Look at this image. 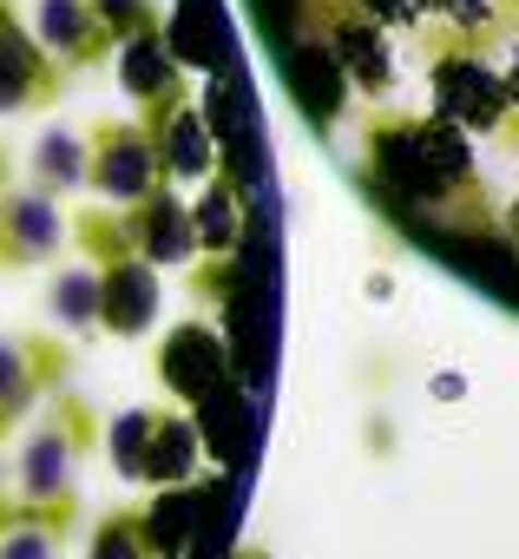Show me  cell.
<instances>
[{
	"instance_id": "cell-1",
	"label": "cell",
	"mask_w": 519,
	"mask_h": 559,
	"mask_svg": "<svg viewBox=\"0 0 519 559\" xmlns=\"http://www.w3.org/2000/svg\"><path fill=\"white\" fill-rule=\"evenodd\" d=\"M369 178L401 211L440 217L454 198L473 191V145L440 112H427V119L382 112V119H369Z\"/></svg>"
},
{
	"instance_id": "cell-2",
	"label": "cell",
	"mask_w": 519,
	"mask_h": 559,
	"mask_svg": "<svg viewBox=\"0 0 519 559\" xmlns=\"http://www.w3.org/2000/svg\"><path fill=\"white\" fill-rule=\"evenodd\" d=\"M99 441H106V415L80 389H53L40 402V421L14 448V493H27V500L80 493V474L99 454Z\"/></svg>"
},
{
	"instance_id": "cell-3",
	"label": "cell",
	"mask_w": 519,
	"mask_h": 559,
	"mask_svg": "<svg viewBox=\"0 0 519 559\" xmlns=\"http://www.w3.org/2000/svg\"><path fill=\"white\" fill-rule=\"evenodd\" d=\"M80 369V349L53 330H14V336H0V448H8L27 415L67 389V376Z\"/></svg>"
},
{
	"instance_id": "cell-4",
	"label": "cell",
	"mask_w": 519,
	"mask_h": 559,
	"mask_svg": "<svg viewBox=\"0 0 519 559\" xmlns=\"http://www.w3.org/2000/svg\"><path fill=\"white\" fill-rule=\"evenodd\" d=\"M427 86H434V112L460 132H506L512 119V99H506V80L493 60H480L473 40H447L434 47L427 60Z\"/></svg>"
},
{
	"instance_id": "cell-5",
	"label": "cell",
	"mask_w": 519,
	"mask_h": 559,
	"mask_svg": "<svg viewBox=\"0 0 519 559\" xmlns=\"http://www.w3.org/2000/svg\"><path fill=\"white\" fill-rule=\"evenodd\" d=\"M310 34L329 47L349 93H362V99L395 93V34L382 21H369L362 8H349V0H310Z\"/></svg>"
},
{
	"instance_id": "cell-6",
	"label": "cell",
	"mask_w": 519,
	"mask_h": 559,
	"mask_svg": "<svg viewBox=\"0 0 519 559\" xmlns=\"http://www.w3.org/2000/svg\"><path fill=\"white\" fill-rule=\"evenodd\" d=\"M165 185L158 171V152H152V132L145 119H93L86 126V191L112 211L152 198Z\"/></svg>"
},
{
	"instance_id": "cell-7",
	"label": "cell",
	"mask_w": 519,
	"mask_h": 559,
	"mask_svg": "<svg viewBox=\"0 0 519 559\" xmlns=\"http://www.w3.org/2000/svg\"><path fill=\"white\" fill-rule=\"evenodd\" d=\"M73 243V211L67 198H47L34 185H8L0 191V270L21 276V270H53Z\"/></svg>"
},
{
	"instance_id": "cell-8",
	"label": "cell",
	"mask_w": 519,
	"mask_h": 559,
	"mask_svg": "<svg viewBox=\"0 0 519 559\" xmlns=\"http://www.w3.org/2000/svg\"><path fill=\"white\" fill-rule=\"evenodd\" d=\"M67 86H73V80L47 60V47L34 40L27 14L8 8V14H0V119H14V112H47V106H60Z\"/></svg>"
},
{
	"instance_id": "cell-9",
	"label": "cell",
	"mask_w": 519,
	"mask_h": 559,
	"mask_svg": "<svg viewBox=\"0 0 519 559\" xmlns=\"http://www.w3.org/2000/svg\"><path fill=\"white\" fill-rule=\"evenodd\" d=\"M80 520H86V500L80 493L27 500L14 487H0V559H67Z\"/></svg>"
},
{
	"instance_id": "cell-10",
	"label": "cell",
	"mask_w": 519,
	"mask_h": 559,
	"mask_svg": "<svg viewBox=\"0 0 519 559\" xmlns=\"http://www.w3.org/2000/svg\"><path fill=\"white\" fill-rule=\"evenodd\" d=\"M112 80H119V93L138 106V119L171 112L178 99H191V73L178 67V53H171L165 27L119 40V47H112Z\"/></svg>"
},
{
	"instance_id": "cell-11",
	"label": "cell",
	"mask_w": 519,
	"mask_h": 559,
	"mask_svg": "<svg viewBox=\"0 0 519 559\" xmlns=\"http://www.w3.org/2000/svg\"><path fill=\"white\" fill-rule=\"evenodd\" d=\"M27 27H34V40L47 47V60L67 80H80L93 67H112V34L99 27V14L86 8V0H34Z\"/></svg>"
},
{
	"instance_id": "cell-12",
	"label": "cell",
	"mask_w": 519,
	"mask_h": 559,
	"mask_svg": "<svg viewBox=\"0 0 519 559\" xmlns=\"http://www.w3.org/2000/svg\"><path fill=\"white\" fill-rule=\"evenodd\" d=\"M99 270V336L112 343H138L152 323H158V304H165V284L145 257H112V263H93Z\"/></svg>"
},
{
	"instance_id": "cell-13",
	"label": "cell",
	"mask_w": 519,
	"mask_h": 559,
	"mask_svg": "<svg viewBox=\"0 0 519 559\" xmlns=\"http://www.w3.org/2000/svg\"><path fill=\"white\" fill-rule=\"evenodd\" d=\"M119 224H125V243H132L152 270H178V263H191V257H197L191 198H184L178 185H158L152 198L125 204V211H119Z\"/></svg>"
},
{
	"instance_id": "cell-14",
	"label": "cell",
	"mask_w": 519,
	"mask_h": 559,
	"mask_svg": "<svg viewBox=\"0 0 519 559\" xmlns=\"http://www.w3.org/2000/svg\"><path fill=\"white\" fill-rule=\"evenodd\" d=\"M145 132H152L165 185H191L197 191L204 178H217V139H210V119H204L197 99H178L171 112H152Z\"/></svg>"
},
{
	"instance_id": "cell-15",
	"label": "cell",
	"mask_w": 519,
	"mask_h": 559,
	"mask_svg": "<svg viewBox=\"0 0 519 559\" xmlns=\"http://www.w3.org/2000/svg\"><path fill=\"white\" fill-rule=\"evenodd\" d=\"M283 86L303 106V119H316V126H336V112L349 106V80H342V67L329 60V47L310 27L297 40H283Z\"/></svg>"
},
{
	"instance_id": "cell-16",
	"label": "cell",
	"mask_w": 519,
	"mask_h": 559,
	"mask_svg": "<svg viewBox=\"0 0 519 559\" xmlns=\"http://www.w3.org/2000/svg\"><path fill=\"white\" fill-rule=\"evenodd\" d=\"M243 224H250V191L230 185L224 171L197 185L191 198V230H197V257H237L243 250Z\"/></svg>"
},
{
	"instance_id": "cell-17",
	"label": "cell",
	"mask_w": 519,
	"mask_h": 559,
	"mask_svg": "<svg viewBox=\"0 0 519 559\" xmlns=\"http://www.w3.org/2000/svg\"><path fill=\"white\" fill-rule=\"evenodd\" d=\"M165 40H171L184 73H224V8L217 0H171Z\"/></svg>"
},
{
	"instance_id": "cell-18",
	"label": "cell",
	"mask_w": 519,
	"mask_h": 559,
	"mask_svg": "<svg viewBox=\"0 0 519 559\" xmlns=\"http://www.w3.org/2000/svg\"><path fill=\"white\" fill-rule=\"evenodd\" d=\"M27 185L47 191V198H73L86 191V132L73 126H47L27 152Z\"/></svg>"
},
{
	"instance_id": "cell-19",
	"label": "cell",
	"mask_w": 519,
	"mask_h": 559,
	"mask_svg": "<svg viewBox=\"0 0 519 559\" xmlns=\"http://www.w3.org/2000/svg\"><path fill=\"white\" fill-rule=\"evenodd\" d=\"M191 461H197V428H191L178 408L158 402V421H152V448H145V474H138V487H184Z\"/></svg>"
},
{
	"instance_id": "cell-20",
	"label": "cell",
	"mask_w": 519,
	"mask_h": 559,
	"mask_svg": "<svg viewBox=\"0 0 519 559\" xmlns=\"http://www.w3.org/2000/svg\"><path fill=\"white\" fill-rule=\"evenodd\" d=\"M47 317L73 336H99V270L93 263H60L47 284Z\"/></svg>"
},
{
	"instance_id": "cell-21",
	"label": "cell",
	"mask_w": 519,
	"mask_h": 559,
	"mask_svg": "<svg viewBox=\"0 0 519 559\" xmlns=\"http://www.w3.org/2000/svg\"><path fill=\"white\" fill-rule=\"evenodd\" d=\"M86 559H158L152 552V520H145V500H119L93 520L86 533Z\"/></svg>"
},
{
	"instance_id": "cell-22",
	"label": "cell",
	"mask_w": 519,
	"mask_h": 559,
	"mask_svg": "<svg viewBox=\"0 0 519 559\" xmlns=\"http://www.w3.org/2000/svg\"><path fill=\"white\" fill-rule=\"evenodd\" d=\"M152 421H158V402H145V408H125V415H112V421H106V448H112V467H119L125 480H138V474H145Z\"/></svg>"
},
{
	"instance_id": "cell-23",
	"label": "cell",
	"mask_w": 519,
	"mask_h": 559,
	"mask_svg": "<svg viewBox=\"0 0 519 559\" xmlns=\"http://www.w3.org/2000/svg\"><path fill=\"white\" fill-rule=\"evenodd\" d=\"M86 8L99 14V27L112 34V47H119V40H132V34L165 27V8H158V0H86Z\"/></svg>"
},
{
	"instance_id": "cell-24",
	"label": "cell",
	"mask_w": 519,
	"mask_h": 559,
	"mask_svg": "<svg viewBox=\"0 0 519 559\" xmlns=\"http://www.w3.org/2000/svg\"><path fill=\"white\" fill-rule=\"evenodd\" d=\"M427 21H447L460 40H480L493 27V0H421Z\"/></svg>"
},
{
	"instance_id": "cell-25",
	"label": "cell",
	"mask_w": 519,
	"mask_h": 559,
	"mask_svg": "<svg viewBox=\"0 0 519 559\" xmlns=\"http://www.w3.org/2000/svg\"><path fill=\"white\" fill-rule=\"evenodd\" d=\"M349 8H362V14H369V21H382L388 34H408V27H421V21H427L421 0H349Z\"/></svg>"
},
{
	"instance_id": "cell-26",
	"label": "cell",
	"mask_w": 519,
	"mask_h": 559,
	"mask_svg": "<svg viewBox=\"0 0 519 559\" xmlns=\"http://www.w3.org/2000/svg\"><path fill=\"white\" fill-rule=\"evenodd\" d=\"M499 80H506V99H512V112H519V47L506 53V67H499Z\"/></svg>"
},
{
	"instance_id": "cell-27",
	"label": "cell",
	"mask_w": 519,
	"mask_h": 559,
	"mask_svg": "<svg viewBox=\"0 0 519 559\" xmlns=\"http://www.w3.org/2000/svg\"><path fill=\"white\" fill-rule=\"evenodd\" d=\"M14 185V152H8V139H0V191Z\"/></svg>"
},
{
	"instance_id": "cell-28",
	"label": "cell",
	"mask_w": 519,
	"mask_h": 559,
	"mask_svg": "<svg viewBox=\"0 0 519 559\" xmlns=\"http://www.w3.org/2000/svg\"><path fill=\"white\" fill-rule=\"evenodd\" d=\"M506 243H512V250H519V204H512V211H506Z\"/></svg>"
},
{
	"instance_id": "cell-29",
	"label": "cell",
	"mask_w": 519,
	"mask_h": 559,
	"mask_svg": "<svg viewBox=\"0 0 519 559\" xmlns=\"http://www.w3.org/2000/svg\"><path fill=\"white\" fill-rule=\"evenodd\" d=\"M0 487H14V467H8V461H0Z\"/></svg>"
},
{
	"instance_id": "cell-30",
	"label": "cell",
	"mask_w": 519,
	"mask_h": 559,
	"mask_svg": "<svg viewBox=\"0 0 519 559\" xmlns=\"http://www.w3.org/2000/svg\"><path fill=\"white\" fill-rule=\"evenodd\" d=\"M8 8H14V0H0V14H8Z\"/></svg>"
}]
</instances>
